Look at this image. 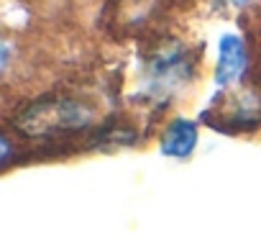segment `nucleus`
<instances>
[{
  "instance_id": "obj_4",
  "label": "nucleus",
  "mask_w": 261,
  "mask_h": 251,
  "mask_svg": "<svg viewBox=\"0 0 261 251\" xmlns=\"http://www.w3.org/2000/svg\"><path fill=\"white\" fill-rule=\"evenodd\" d=\"M225 3H228V6H236V8H238V6H246V3H251V0H225Z\"/></svg>"
},
{
  "instance_id": "obj_1",
  "label": "nucleus",
  "mask_w": 261,
  "mask_h": 251,
  "mask_svg": "<svg viewBox=\"0 0 261 251\" xmlns=\"http://www.w3.org/2000/svg\"><path fill=\"white\" fill-rule=\"evenodd\" d=\"M90 110L74 100L67 97H54V100H39L31 108L18 115V129L26 131L29 136H46V134H59L69 129H82L90 123Z\"/></svg>"
},
{
  "instance_id": "obj_3",
  "label": "nucleus",
  "mask_w": 261,
  "mask_h": 251,
  "mask_svg": "<svg viewBox=\"0 0 261 251\" xmlns=\"http://www.w3.org/2000/svg\"><path fill=\"white\" fill-rule=\"evenodd\" d=\"M195 146H197V126L187 118L172 120L162 139V154L172 159H185L195 152Z\"/></svg>"
},
{
  "instance_id": "obj_2",
  "label": "nucleus",
  "mask_w": 261,
  "mask_h": 251,
  "mask_svg": "<svg viewBox=\"0 0 261 251\" xmlns=\"http://www.w3.org/2000/svg\"><path fill=\"white\" fill-rule=\"evenodd\" d=\"M246 69V44L238 34H223L218 44V64H215V82L220 87L233 85Z\"/></svg>"
}]
</instances>
